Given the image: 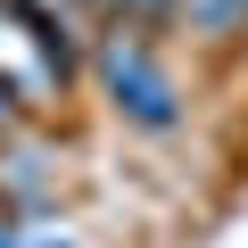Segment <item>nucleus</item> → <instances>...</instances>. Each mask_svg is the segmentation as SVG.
I'll list each match as a JSON object with an SVG mask.
<instances>
[{
  "instance_id": "f257e3e1",
  "label": "nucleus",
  "mask_w": 248,
  "mask_h": 248,
  "mask_svg": "<svg viewBox=\"0 0 248 248\" xmlns=\"http://www.w3.org/2000/svg\"><path fill=\"white\" fill-rule=\"evenodd\" d=\"M91 75H99L116 124H133V133H182V83H174L166 50L149 42V25L108 17L91 33Z\"/></svg>"
},
{
  "instance_id": "f03ea898",
  "label": "nucleus",
  "mask_w": 248,
  "mask_h": 248,
  "mask_svg": "<svg viewBox=\"0 0 248 248\" xmlns=\"http://www.w3.org/2000/svg\"><path fill=\"white\" fill-rule=\"evenodd\" d=\"M0 83H9V99L25 116H50L66 99V83H75V66L50 50V33L17 9V0H0Z\"/></svg>"
},
{
  "instance_id": "7ed1b4c3",
  "label": "nucleus",
  "mask_w": 248,
  "mask_h": 248,
  "mask_svg": "<svg viewBox=\"0 0 248 248\" xmlns=\"http://www.w3.org/2000/svg\"><path fill=\"white\" fill-rule=\"evenodd\" d=\"M58 199V149L42 141V133H0V207L9 215H33V207H50Z\"/></svg>"
},
{
  "instance_id": "20e7f679",
  "label": "nucleus",
  "mask_w": 248,
  "mask_h": 248,
  "mask_svg": "<svg viewBox=\"0 0 248 248\" xmlns=\"http://www.w3.org/2000/svg\"><path fill=\"white\" fill-rule=\"evenodd\" d=\"M116 17H124V25H166L174 0H116Z\"/></svg>"
},
{
  "instance_id": "39448f33",
  "label": "nucleus",
  "mask_w": 248,
  "mask_h": 248,
  "mask_svg": "<svg viewBox=\"0 0 248 248\" xmlns=\"http://www.w3.org/2000/svg\"><path fill=\"white\" fill-rule=\"evenodd\" d=\"M17 124H25V108L9 99V83H0V133H17Z\"/></svg>"
},
{
  "instance_id": "423d86ee",
  "label": "nucleus",
  "mask_w": 248,
  "mask_h": 248,
  "mask_svg": "<svg viewBox=\"0 0 248 248\" xmlns=\"http://www.w3.org/2000/svg\"><path fill=\"white\" fill-rule=\"evenodd\" d=\"M83 9H91V17H99V25H108V17H116V0H83Z\"/></svg>"
}]
</instances>
